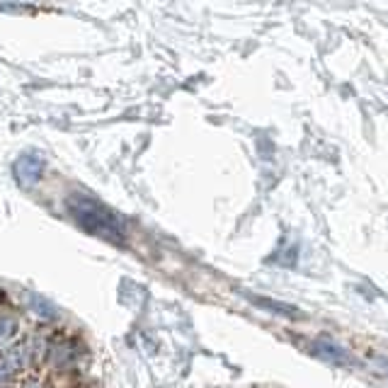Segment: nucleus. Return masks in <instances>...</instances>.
Returning <instances> with one entry per match:
<instances>
[{
    "mask_svg": "<svg viewBox=\"0 0 388 388\" xmlns=\"http://www.w3.org/2000/svg\"><path fill=\"white\" fill-rule=\"evenodd\" d=\"M85 333L34 293L0 284V388H95Z\"/></svg>",
    "mask_w": 388,
    "mask_h": 388,
    "instance_id": "nucleus-1",
    "label": "nucleus"
}]
</instances>
